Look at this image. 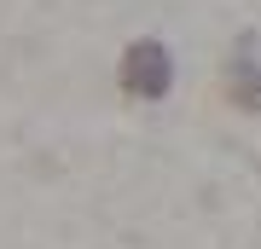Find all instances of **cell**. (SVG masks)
<instances>
[{
    "label": "cell",
    "mask_w": 261,
    "mask_h": 249,
    "mask_svg": "<svg viewBox=\"0 0 261 249\" xmlns=\"http://www.w3.org/2000/svg\"><path fill=\"white\" fill-rule=\"evenodd\" d=\"M128 87L134 93H163L168 87V58L157 46H134L128 52Z\"/></svg>",
    "instance_id": "6da1fadb"
}]
</instances>
